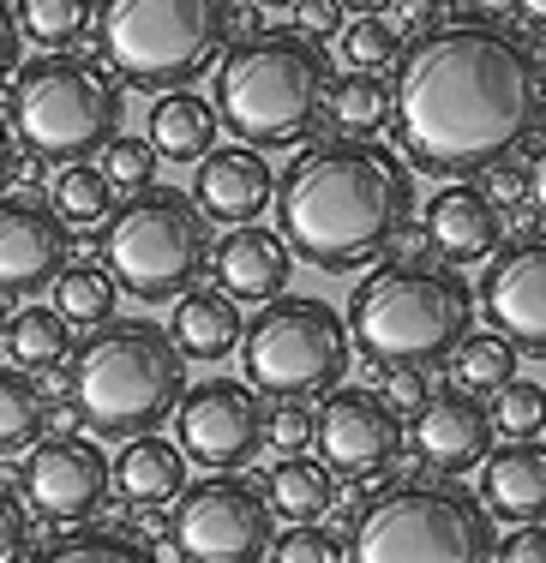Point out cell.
I'll return each instance as SVG.
<instances>
[{
    "instance_id": "cell-1",
    "label": "cell",
    "mask_w": 546,
    "mask_h": 563,
    "mask_svg": "<svg viewBox=\"0 0 546 563\" xmlns=\"http://www.w3.org/2000/svg\"><path fill=\"white\" fill-rule=\"evenodd\" d=\"M540 48L499 19H450L403 55L391 85V126L426 174H492L540 139Z\"/></svg>"
},
{
    "instance_id": "cell-2",
    "label": "cell",
    "mask_w": 546,
    "mask_h": 563,
    "mask_svg": "<svg viewBox=\"0 0 546 563\" xmlns=\"http://www.w3.org/2000/svg\"><path fill=\"white\" fill-rule=\"evenodd\" d=\"M276 222H283L288 258L313 264L325 276L361 271L384 258L396 234L415 217V180L384 144L337 139L306 151L276 186Z\"/></svg>"
},
{
    "instance_id": "cell-3",
    "label": "cell",
    "mask_w": 546,
    "mask_h": 563,
    "mask_svg": "<svg viewBox=\"0 0 546 563\" xmlns=\"http://www.w3.org/2000/svg\"><path fill=\"white\" fill-rule=\"evenodd\" d=\"M349 347H361L372 366H438L474 336V294L445 264L396 258L379 264L349 300Z\"/></svg>"
},
{
    "instance_id": "cell-4",
    "label": "cell",
    "mask_w": 546,
    "mask_h": 563,
    "mask_svg": "<svg viewBox=\"0 0 546 563\" xmlns=\"http://www.w3.org/2000/svg\"><path fill=\"white\" fill-rule=\"evenodd\" d=\"M186 390V360L151 318H109L73 354V413L90 438H156Z\"/></svg>"
},
{
    "instance_id": "cell-5",
    "label": "cell",
    "mask_w": 546,
    "mask_h": 563,
    "mask_svg": "<svg viewBox=\"0 0 546 563\" xmlns=\"http://www.w3.org/2000/svg\"><path fill=\"white\" fill-rule=\"evenodd\" d=\"M330 66L306 36H247L217 66V126H229L247 151H288L325 114Z\"/></svg>"
},
{
    "instance_id": "cell-6",
    "label": "cell",
    "mask_w": 546,
    "mask_h": 563,
    "mask_svg": "<svg viewBox=\"0 0 546 563\" xmlns=\"http://www.w3.org/2000/svg\"><path fill=\"white\" fill-rule=\"evenodd\" d=\"M127 97L114 73L90 55H43L12 73V114L7 132L36 163H90L102 144L121 139Z\"/></svg>"
},
{
    "instance_id": "cell-7",
    "label": "cell",
    "mask_w": 546,
    "mask_h": 563,
    "mask_svg": "<svg viewBox=\"0 0 546 563\" xmlns=\"http://www.w3.org/2000/svg\"><path fill=\"white\" fill-rule=\"evenodd\" d=\"M229 36V0H102L97 48L114 85L186 90L210 73Z\"/></svg>"
},
{
    "instance_id": "cell-8",
    "label": "cell",
    "mask_w": 546,
    "mask_h": 563,
    "mask_svg": "<svg viewBox=\"0 0 546 563\" xmlns=\"http://www.w3.org/2000/svg\"><path fill=\"white\" fill-rule=\"evenodd\" d=\"M492 516L450 479H396L354 516L342 563H492Z\"/></svg>"
},
{
    "instance_id": "cell-9",
    "label": "cell",
    "mask_w": 546,
    "mask_h": 563,
    "mask_svg": "<svg viewBox=\"0 0 546 563\" xmlns=\"http://www.w3.org/2000/svg\"><path fill=\"white\" fill-rule=\"evenodd\" d=\"M102 258H109L114 294H132L144 306L181 300L210 264V222L175 186H144V192H132L127 210L109 217Z\"/></svg>"
},
{
    "instance_id": "cell-10",
    "label": "cell",
    "mask_w": 546,
    "mask_h": 563,
    "mask_svg": "<svg viewBox=\"0 0 546 563\" xmlns=\"http://www.w3.org/2000/svg\"><path fill=\"white\" fill-rule=\"evenodd\" d=\"M241 366H247V390L252 396H276V401H301L306 396H330L349 372V330L342 312L313 294H276L264 300V312L241 330Z\"/></svg>"
},
{
    "instance_id": "cell-11",
    "label": "cell",
    "mask_w": 546,
    "mask_h": 563,
    "mask_svg": "<svg viewBox=\"0 0 546 563\" xmlns=\"http://www.w3.org/2000/svg\"><path fill=\"white\" fill-rule=\"evenodd\" d=\"M168 540L186 552V563H264L276 540V516L252 479L210 474L175 498Z\"/></svg>"
},
{
    "instance_id": "cell-12",
    "label": "cell",
    "mask_w": 546,
    "mask_h": 563,
    "mask_svg": "<svg viewBox=\"0 0 546 563\" xmlns=\"http://www.w3.org/2000/svg\"><path fill=\"white\" fill-rule=\"evenodd\" d=\"M175 450L210 474H241L264 450V408L241 378H205L175 401Z\"/></svg>"
},
{
    "instance_id": "cell-13",
    "label": "cell",
    "mask_w": 546,
    "mask_h": 563,
    "mask_svg": "<svg viewBox=\"0 0 546 563\" xmlns=\"http://www.w3.org/2000/svg\"><path fill=\"white\" fill-rule=\"evenodd\" d=\"M313 444L330 479H379L403 455V420L372 390H330L313 420Z\"/></svg>"
},
{
    "instance_id": "cell-14",
    "label": "cell",
    "mask_w": 546,
    "mask_h": 563,
    "mask_svg": "<svg viewBox=\"0 0 546 563\" xmlns=\"http://www.w3.org/2000/svg\"><path fill=\"white\" fill-rule=\"evenodd\" d=\"M24 498H31V509L43 521H55V528L90 521L109 504V455L78 432L36 438L31 455H24Z\"/></svg>"
},
{
    "instance_id": "cell-15",
    "label": "cell",
    "mask_w": 546,
    "mask_h": 563,
    "mask_svg": "<svg viewBox=\"0 0 546 563\" xmlns=\"http://www.w3.org/2000/svg\"><path fill=\"white\" fill-rule=\"evenodd\" d=\"M73 258V228L43 198H0V294H43Z\"/></svg>"
},
{
    "instance_id": "cell-16",
    "label": "cell",
    "mask_w": 546,
    "mask_h": 563,
    "mask_svg": "<svg viewBox=\"0 0 546 563\" xmlns=\"http://www.w3.org/2000/svg\"><path fill=\"white\" fill-rule=\"evenodd\" d=\"M481 312H487V324L499 342H511V347L516 342L523 347L546 342V246H540V234L511 240V246L487 264Z\"/></svg>"
},
{
    "instance_id": "cell-17",
    "label": "cell",
    "mask_w": 546,
    "mask_h": 563,
    "mask_svg": "<svg viewBox=\"0 0 546 563\" xmlns=\"http://www.w3.org/2000/svg\"><path fill=\"white\" fill-rule=\"evenodd\" d=\"M415 455L426 467H438L445 479L474 474V467L492 455V413L462 390L433 396L415 413Z\"/></svg>"
},
{
    "instance_id": "cell-18",
    "label": "cell",
    "mask_w": 546,
    "mask_h": 563,
    "mask_svg": "<svg viewBox=\"0 0 546 563\" xmlns=\"http://www.w3.org/2000/svg\"><path fill=\"white\" fill-rule=\"evenodd\" d=\"M205 271H217V294L234 306H252V300H276V294H288V271H295V258H288V246L276 240V228H229V234L210 246V264Z\"/></svg>"
},
{
    "instance_id": "cell-19",
    "label": "cell",
    "mask_w": 546,
    "mask_h": 563,
    "mask_svg": "<svg viewBox=\"0 0 546 563\" xmlns=\"http://www.w3.org/2000/svg\"><path fill=\"white\" fill-rule=\"evenodd\" d=\"M271 192H276L271 163H264L259 151H247V144H229V151L205 156V168H198V180H193V210L205 222L217 217L229 228H247L252 217H264Z\"/></svg>"
},
{
    "instance_id": "cell-20",
    "label": "cell",
    "mask_w": 546,
    "mask_h": 563,
    "mask_svg": "<svg viewBox=\"0 0 546 563\" xmlns=\"http://www.w3.org/2000/svg\"><path fill=\"white\" fill-rule=\"evenodd\" d=\"M504 240V210L492 205L481 186H445L426 205V246L445 264H481Z\"/></svg>"
},
{
    "instance_id": "cell-21",
    "label": "cell",
    "mask_w": 546,
    "mask_h": 563,
    "mask_svg": "<svg viewBox=\"0 0 546 563\" xmlns=\"http://www.w3.org/2000/svg\"><path fill=\"white\" fill-rule=\"evenodd\" d=\"M487 516H504L516 528L540 521L546 509V450L540 444H511V450H492L481 462V498Z\"/></svg>"
},
{
    "instance_id": "cell-22",
    "label": "cell",
    "mask_w": 546,
    "mask_h": 563,
    "mask_svg": "<svg viewBox=\"0 0 546 563\" xmlns=\"http://www.w3.org/2000/svg\"><path fill=\"white\" fill-rule=\"evenodd\" d=\"M241 330L247 318L234 312V300L198 288H186L175 300V318H168V342H175L181 360H229L241 347Z\"/></svg>"
},
{
    "instance_id": "cell-23",
    "label": "cell",
    "mask_w": 546,
    "mask_h": 563,
    "mask_svg": "<svg viewBox=\"0 0 546 563\" xmlns=\"http://www.w3.org/2000/svg\"><path fill=\"white\" fill-rule=\"evenodd\" d=\"M109 486H121V498L132 509H163L186 492V462H181L175 444H163V438H132V444L114 455Z\"/></svg>"
},
{
    "instance_id": "cell-24",
    "label": "cell",
    "mask_w": 546,
    "mask_h": 563,
    "mask_svg": "<svg viewBox=\"0 0 546 563\" xmlns=\"http://www.w3.org/2000/svg\"><path fill=\"white\" fill-rule=\"evenodd\" d=\"M151 156H168V163H193V156L217 151V114H210L205 97L193 90H168L151 109Z\"/></svg>"
},
{
    "instance_id": "cell-25",
    "label": "cell",
    "mask_w": 546,
    "mask_h": 563,
    "mask_svg": "<svg viewBox=\"0 0 546 563\" xmlns=\"http://www.w3.org/2000/svg\"><path fill=\"white\" fill-rule=\"evenodd\" d=\"M264 504H271V516H288L295 528H313L318 516H330V509H337V479H330L313 455H288V462L271 467Z\"/></svg>"
},
{
    "instance_id": "cell-26",
    "label": "cell",
    "mask_w": 546,
    "mask_h": 563,
    "mask_svg": "<svg viewBox=\"0 0 546 563\" xmlns=\"http://www.w3.org/2000/svg\"><path fill=\"white\" fill-rule=\"evenodd\" d=\"M0 347L19 360L12 372H24V378H31V372H55L61 360L73 354V330H66L61 318L48 312V306H24V312L7 318V330H0Z\"/></svg>"
},
{
    "instance_id": "cell-27",
    "label": "cell",
    "mask_w": 546,
    "mask_h": 563,
    "mask_svg": "<svg viewBox=\"0 0 546 563\" xmlns=\"http://www.w3.org/2000/svg\"><path fill=\"white\" fill-rule=\"evenodd\" d=\"M48 288H55L48 312H55L66 330H73V324L102 330L114 318V282H109V271H97V264H66Z\"/></svg>"
},
{
    "instance_id": "cell-28",
    "label": "cell",
    "mask_w": 546,
    "mask_h": 563,
    "mask_svg": "<svg viewBox=\"0 0 546 563\" xmlns=\"http://www.w3.org/2000/svg\"><path fill=\"white\" fill-rule=\"evenodd\" d=\"M24 563H156V552L121 528H73L61 540H48L43 552H31Z\"/></svg>"
},
{
    "instance_id": "cell-29",
    "label": "cell",
    "mask_w": 546,
    "mask_h": 563,
    "mask_svg": "<svg viewBox=\"0 0 546 563\" xmlns=\"http://www.w3.org/2000/svg\"><path fill=\"white\" fill-rule=\"evenodd\" d=\"M450 366H457V390L462 396H499L504 384L516 378V347L499 342V336H462V347L450 354Z\"/></svg>"
},
{
    "instance_id": "cell-30",
    "label": "cell",
    "mask_w": 546,
    "mask_h": 563,
    "mask_svg": "<svg viewBox=\"0 0 546 563\" xmlns=\"http://www.w3.org/2000/svg\"><path fill=\"white\" fill-rule=\"evenodd\" d=\"M43 420H48V401L36 390V378L0 372V455L31 450L36 438H43Z\"/></svg>"
},
{
    "instance_id": "cell-31",
    "label": "cell",
    "mask_w": 546,
    "mask_h": 563,
    "mask_svg": "<svg viewBox=\"0 0 546 563\" xmlns=\"http://www.w3.org/2000/svg\"><path fill=\"white\" fill-rule=\"evenodd\" d=\"M330 114H337L342 132H354V139H367V132L391 126V85L372 73H349L337 90H325Z\"/></svg>"
},
{
    "instance_id": "cell-32",
    "label": "cell",
    "mask_w": 546,
    "mask_h": 563,
    "mask_svg": "<svg viewBox=\"0 0 546 563\" xmlns=\"http://www.w3.org/2000/svg\"><path fill=\"white\" fill-rule=\"evenodd\" d=\"M12 19H19V31H31L43 48L66 55L78 36H90V0H19Z\"/></svg>"
},
{
    "instance_id": "cell-33",
    "label": "cell",
    "mask_w": 546,
    "mask_h": 563,
    "mask_svg": "<svg viewBox=\"0 0 546 563\" xmlns=\"http://www.w3.org/2000/svg\"><path fill=\"white\" fill-rule=\"evenodd\" d=\"M55 210L61 222H78V228H90V222H109L114 217V186L102 180L97 168H85V163H73V168H61V180H55Z\"/></svg>"
},
{
    "instance_id": "cell-34",
    "label": "cell",
    "mask_w": 546,
    "mask_h": 563,
    "mask_svg": "<svg viewBox=\"0 0 546 563\" xmlns=\"http://www.w3.org/2000/svg\"><path fill=\"white\" fill-rule=\"evenodd\" d=\"M342 60H349L354 73L379 78L391 60H403V36L384 19H354V24H342Z\"/></svg>"
},
{
    "instance_id": "cell-35",
    "label": "cell",
    "mask_w": 546,
    "mask_h": 563,
    "mask_svg": "<svg viewBox=\"0 0 546 563\" xmlns=\"http://www.w3.org/2000/svg\"><path fill=\"white\" fill-rule=\"evenodd\" d=\"M102 180L109 186H127V192H144V186H151V174H156V156H151V144L144 139H109L102 144Z\"/></svg>"
},
{
    "instance_id": "cell-36",
    "label": "cell",
    "mask_w": 546,
    "mask_h": 563,
    "mask_svg": "<svg viewBox=\"0 0 546 563\" xmlns=\"http://www.w3.org/2000/svg\"><path fill=\"white\" fill-rule=\"evenodd\" d=\"M492 426H504L516 444H535V438H540V384L535 378H511V384H504Z\"/></svg>"
},
{
    "instance_id": "cell-37",
    "label": "cell",
    "mask_w": 546,
    "mask_h": 563,
    "mask_svg": "<svg viewBox=\"0 0 546 563\" xmlns=\"http://www.w3.org/2000/svg\"><path fill=\"white\" fill-rule=\"evenodd\" d=\"M264 563H342V540L330 528H288L283 540H271Z\"/></svg>"
},
{
    "instance_id": "cell-38",
    "label": "cell",
    "mask_w": 546,
    "mask_h": 563,
    "mask_svg": "<svg viewBox=\"0 0 546 563\" xmlns=\"http://www.w3.org/2000/svg\"><path fill=\"white\" fill-rule=\"evenodd\" d=\"M372 396H379L396 420H403V413H421L426 401H433V390H426V372H415V366H384L379 384H372Z\"/></svg>"
},
{
    "instance_id": "cell-39",
    "label": "cell",
    "mask_w": 546,
    "mask_h": 563,
    "mask_svg": "<svg viewBox=\"0 0 546 563\" xmlns=\"http://www.w3.org/2000/svg\"><path fill=\"white\" fill-rule=\"evenodd\" d=\"M264 444H271L276 455H301L306 444H313V413L306 408H295V401H283L276 413H264Z\"/></svg>"
},
{
    "instance_id": "cell-40",
    "label": "cell",
    "mask_w": 546,
    "mask_h": 563,
    "mask_svg": "<svg viewBox=\"0 0 546 563\" xmlns=\"http://www.w3.org/2000/svg\"><path fill=\"white\" fill-rule=\"evenodd\" d=\"M31 540H36L31 509L0 486V563H24V558H31Z\"/></svg>"
},
{
    "instance_id": "cell-41",
    "label": "cell",
    "mask_w": 546,
    "mask_h": 563,
    "mask_svg": "<svg viewBox=\"0 0 546 563\" xmlns=\"http://www.w3.org/2000/svg\"><path fill=\"white\" fill-rule=\"evenodd\" d=\"M384 12H391L384 24H391L396 36H403V31H421L426 36V31H438V24H445V19H438V0H391Z\"/></svg>"
},
{
    "instance_id": "cell-42",
    "label": "cell",
    "mask_w": 546,
    "mask_h": 563,
    "mask_svg": "<svg viewBox=\"0 0 546 563\" xmlns=\"http://www.w3.org/2000/svg\"><path fill=\"white\" fill-rule=\"evenodd\" d=\"M492 563H546V533H540V521H528V528H516L504 545H492Z\"/></svg>"
},
{
    "instance_id": "cell-43",
    "label": "cell",
    "mask_w": 546,
    "mask_h": 563,
    "mask_svg": "<svg viewBox=\"0 0 546 563\" xmlns=\"http://www.w3.org/2000/svg\"><path fill=\"white\" fill-rule=\"evenodd\" d=\"M288 12H295V24H301L306 36H330V31L342 24V7H337V0H295Z\"/></svg>"
},
{
    "instance_id": "cell-44",
    "label": "cell",
    "mask_w": 546,
    "mask_h": 563,
    "mask_svg": "<svg viewBox=\"0 0 546 563\" xmlns=\"http://www.w3.org/2000/svg\"><path fill=\"white\" fill-rule=\"evenodd\" d=\"M19 60H24V31H19V19H12V7L0 0V85H12Z\"/></svg>"
},
{
    "instance_id": "cell-45",
    "label": "cell",
    "mask_w": 546,
    "mask_h": 563,
    "mask_svg": "<svg viewBox=\"0 0 546 563\" xmlns=\"http://www.w3.org/2000/svg\"><path fill=\"white\" fill-rule=\"evenodd\" d=\"M19 174V144H12V132H7V120H0V186Z\"/></svg>"
},
{
    "instance_id": "cell-46",
    "label": "cell",
    "mask_w": 546,
    "mask_h": 563,
    "mask_svg": "<svg viewBox=\"0 0 546 563\" xmlns=\"http://www.w3.org/2000/svg\"><path fill=\"white\" fill-rule=\"evenodd\" d=\"M342 12H361V19H384V7H391V0H337Z\"/></svg>"
},
{
    "instance_id": "cell-47",
    "label": "cell",
    "mask_w": 546,
    "mask_h": 563,
    "mask_svg": "<svg viewBox=\"0 0 546 563\" xmlns=\"http://www.w3.org/2000/svg\"><path fill=\"white\" fill-rule=\"evenodd\" d=\"M511 7H516V19H528V24L546 19V0H511Z\"/></svg>"
},
{
    "instance_id": "cell-48",
    "label": "cell",
    "mask_w": 546,
    "mask_h": 563,
    "mask_svg": "<svg viewBox=\"0 0 546 563\" xmlns=\"http://www.w3.org/2000/svg\"><path fill=\"white\" fill-rule=\"evenodd\" d=\"M252 7H295V0H252Z\"/></svg>"
},
{
    "instance_id": "cell-49",
    "label": "cell",
    "mask_w": 546,
    "mask_h": 563,
    "mask_svg": "<svg viewBox=\"0 0 546 563\" xmlns=\"http://www.w3.org/2000/svg\"><path fill=\"white\" fill-rule=\"evenodd\" d=\"M0 330H7V318H0Z\"/></svg>"
}]
</instances>
